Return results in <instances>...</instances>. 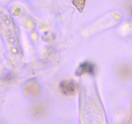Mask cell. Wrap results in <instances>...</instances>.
<instances>
[{
	"instance_id": "1",
	"label": "cell",
	"mask_w": 132,
	"mask_h": 124,
	"mask_svg": "<svg viewBox=\"0 0 132 124\" xmlns=\"http://www.w3.org/2000/svg\"><path fill=\"white\" fill-rule=\"evenodd\" d=\"M61 92L66 96H72L77 90V84L73 80H68L61 81L59 85Z\"/></svg>"
},
{
	"instance_id": "2",
	"label": "cell",
	"mask_w": 132,
	"mask_h": 124,
	"mask_svg": "<svg viewBox=\"0 0 132 124\" xmlns=\"http://www.w3.org/2000/svg\"><path fill=\"white\" fill-rule=\"evenodd\" d=\"M95 66L93 63L90 61H85L81 63L76 71V75L81 76L85 74H93L95 72Z\"/></svg>"
},
{
	"instance_id": "3",
	"label": "cell",
	"mask_w": 132,
	"mask_h": 124,
	"mask_svg": "<svg viewBox=\"0 0 132 124\" xmlns=\"http://www.w3.org/2000/svg\"><path fill=\"white\" fill-rule=\"evenodd\" d=\"M118 76L121 78H132V65L130 64H124L120 66L118 68Z\"/></svg>"
},
{
	"instance_id": "4",
	"label": "cell",
	"mask_w": 132,
	"mask_h": 124,
	"mask_svg": "<svg viewBox=\"0 0 132 124\" xmlns=\"http://www.w3.org/2000/svg\"><path fill=\"white\" fill-rule=\"evenodd\" d=\"M26 92L30 96H36L37 94H39V87L38 85L36 83H29L26 87Z\"/></svg>"
},
{
	"instance_id": "5",
	"label": "cell",
	"mask_w": 132,
	"mask_h": 124,
	"mask_svg": "<svg viewBox=\"0 0 132 124\" xmlns=\"http://www.w3.org/2000/svg\"><path fill=\"white\" fill-rule=\"evenodd\" d=\"M72 4L80 12H82L83 11L85 3H86V0H72Z\"/></svg>"
},
{
	"instance_id": "6",
	"label": "cell",
	"mask_w": 132,
	"mask_h": 124,
	"mask_svg": "<svg viewBox=\"0 0 132 124\" xmlns=\"http://www.w3.org/2000/svg\"><path fill=\"white\" fill-rule=\"evenodd\" d=\"M131 16H132V9H131Z\"/></svg>"
}]
</instances>
